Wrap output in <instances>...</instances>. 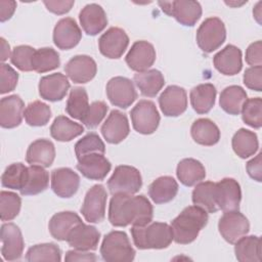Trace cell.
Here are the masks:
<instances>
[{
    "label": "cell",
    "mask_w": 262,
    "mask_h": 262,
    "mask_svg": "<svg viewBox=\"0 0 262 262\" xmlns=\"http://www.w3.org/2000/svg\"><path fill=\"white\" fill-rule=\"evenodd\" d=\"M191 200L194 206L208 213H216L219 209L216 203V183L212 181L199 182L192 190Z\"/></svg>",
    "instance_id": "e575fe53"
},
{
    "label": "cell",
    "mask_w": 262,
    "mask_h": 262,
    "mask_svg": "<svg viewBox=\"0 0 262 262\" xmlns=\"http://www.w3.org/2000/svg\"><path fill=\"white\" fill-rule=\"evenodd\" d=\"M105 145L101 138L96 133H88L81 139H79L75 144V154L78 160L84 156L90 154H101L104 155Z\"/></svg>",
    "instance_id": "ee69618b"
},
{
    "label": "cell",
    "mask_w": 262,
    "mask_h": 262,
    "mask_svg": "<svg viewBox=\"0 0 262 262\" xmlns=\"http://www.w3.org/2000/svg\"><path fill=\"white\" fill-rule=\"evenodd\" d=\"M129 45V37L126 32L117 27L106 30L98 39L100 53L111 59L120 58Z\"/></svg>",
    "instance_id": "4fadbf2b"
},
{
    "label": "cell",
    "mask_w": 262,
    "mask_h": 262,
    "mask_svg": "<svg viewBox=\"0 0 262 262\" xmlns=\"http://www.w3.org/2000/svg\"><path fill=\"white\" fill-rule=\"evenodd\" d=\"M135 254L126 232L113 230L104 235L100 246V255L104 261L129 262L134 260Z\"/></svg>",
    "instance_id": "277c9868"
},
{
    "label": "cell",
    "mask_w": 262,
    "mask_h": 262,
    "mask_svg": "<svg viewBox=\"0 0 262 262\" xmlns=\"http://www.w3.org/2000/svg\"><path fill=\"white\" fill-rule=\"evenodd\" d=\"M190 134L194 142L205 146H212L220 139V130L218 126L207 118L195 120L191 125Z\"/></svg>",
    "instance_id": "f546056e"
},
{
    "label": "cell",
    "mask_w": 262,
    "mask_h": 262,
    "mask_svg": "<svg viewBox=\"0 0 262 262\" xmlns=\"http://www.w3.org/2000/svg\"><path fill=\"white\" fill-rule=\"evenodd\" d=\"M47 10L55 14H64L71 10L74 6V0H57V1H43Z\"/></svg>",
    "instance_id": "db71d44e"
},
{
    "label": "cell",
    "mask_w": 262,
    "mask_h": 262,
    "mask_svg": "<svg viewBox=\"0 0 262 262\" xmlns=\"http://www.w3.org/2000/svg\"><path fill=\"white\" fill-rule=\"evenodd\" d=\"M55 159V147L49 139L41 138L33 141L26 154V161L30 165H38L44 168L50 167Z\"/></svg>",
    "instance_id": "4316f807"
},
{
    "label": "cell",
    "mask_w": 262,
    "mask_h": 262,
    "mask_svg": "<svg viewBox=\"0 0 262 262\" xmlns=\"http://www.w3.org/2000/svg\"><path fill=\"white\" fill-rule=\"evenodd\" d=\"M157 54L154 45L147 41L140 40L133 43L126 54L125 61L129 69L136 73L149 70L156 60Z\"/></svg>",
    "instance_id": "5bb4252c"
},
{
    "label": "cell",
    "mask_w": 262,
    "mask_h": 262,
    "mask_svg": "<svg viewBox=\"0 0 262 262\" xmlns=\"http://www.w3.org/2000/svg\"><path fill=\"white\" fill-rule=\"evenodd\" d=\"M52 38L57 48L69 50L79 44L82 38V32L74 18L63 17L56 23Z\"/></svg>",
    "instance_id": "e0dca14e"
},
{
    "label": "cell",
    "mask_w": 262,
    "mask_h": 262,
    "mask_svg": "<svg viewBox=\"0 0 262 262\" xmlns=\"http://www.w3.org/2000/svg\"><path fill=\"white\" fill-rule=\"evenodd\" d=\"M261 159H262V154L259 152L254 159L250 160L246 165V169H247L249 176L258 182L262 181V161H261Z\"/></svg>",
    "instance_id": "11a10c76"
},
{
    "label": "cell",
    "mask_w": 262,
    "mask_h": 262,
    "mask_svg": "<svg viewBox=\"0 0 262 262\" xmlns=\"http://www.w3.org/2000/svg\"><path fill=\"white\" fill-rule=\"evenodd\" d=\"M25 113V103L19 95L12 94L0 100V125L12 129L20 125Z\"/></svg>",
    "instance_id": "603a6c76"
},
{
    "label": "cell",
    "mask_w": 262,
    "mask_h": 262,
    "mask_svg": "<svg viewBox=\"0 0 262 262\" xmlns=\"http://www.w3.org/2000/svg\"><path fill=\"white\" fill-rule=\"evenodd\" d=\"M89 106L88 94L85 88L83 87H74L69 95L66 104V112L72 118L80 120L85 115Z\"/></svg>",
    "instance_id": "60d3db41"
},
{
    "label": "cell",
    "mask_w": 262,
    "mask_h": 262,
    "mask_svg": "<svg viewBox=\"0 0 262 262\" xmlns=\"http://www.w3.org/2000/svg\"><path fill=\"white\" fill-rule=\"evenodd\" d=\"M246 100V90L238 85H230L221 91L219 104L225 113L236 116L241 113Z\"/></svg>",
    "instance_id": "f35d334b"
},
{
    "label": "cell",
    "mask_w": 262,
    "mask_h": 262,
    "mask_svg": "<svg viewBox=\"0 0 262 262\" xmlns=\"http://www.w3.org/2000/svg\"><path fill=\"white\" fill-rule=\"evenodd\" d=\"M84 132V127L72 121L66 116H58L50 126V135L57 141L67 142L80 136Z\"/></svg>",
    "instance_id": "74e56055"
},
{
    "label": "cell",
    "mask_w": 262,
    "mask_h": 262,
    "mask_svg": "<svg viewBox=\"0 0 262 262\" xmlns=\"http://www.w3.org/2000/svg\"><path fill=\"white\" fill-rule=\"evenodd\" d=\"M0 42H1V52H0L1 53V61L4 62L5 60L8 59V57H11L10 46L3 37L0 38Z\"/></svg>",
    "instance_id": "680465c9"
},
{
    "label": "cell",
    "mask_w": 262,
    "mask_h": 262,
    "mask_svg": "<svg viewBox=\"0 0 262 262\" xmlns=\"http://www.w3.org/2000/svg\"><path fill=\"white\" fill-rule=\"evenodd\" d=\"M235 257L241 262H261V239L257 235H244L234 243Z\"/></svg>",
    "instance_id": "8d00e7d4"
},
{
    "label": "cell",
    "mask_w": 262,
    "mask_h": 262,
    "mask_svg": "<svg viewBox=\"0 0 262 262\" xmlns=\"http://www.w3.org/2000/svg\"><path fill=\"white\" fill-rule=\"evenodd\" d=\"M261 5H262V2H261V1L258 2V3L256 4L254 10H253V14H254L255 18L257 19V21H258L259 24H261V21H260V16H261V8H260V6H261Z\"/></svg>",
    "instance_id": "91938a15"
},
{
    "label": "cell",
    "mask_w": 262,
    "mask_h": 262,
    "mask_svg": "<svg viewBox=\"0 0 262 262\" xmlns=\"http://www.w3.org/2000/svg\"><path fill=\"white\" fill-rule=\"evenodd\" d=\"M242 119L250 127L259 129L262 126V99L260 97L249 98L242 107Z\"/></svg>",
    "instance_id": "bcb514c9"
},
{
    "label": "cell",
    "mask_w": 262,
    "mask_h": 262,
    "mask_svg": "<svg viewBox=\"0 0 262 262\" xmlns=\"http://www.w3.org/2000/svg\"><path fill=\"white\" fill-rule=\"evenodd\" d=\"M216 88L211 83L200 84L190 90L189 98L194 112L198 114L209 113L215 104Z\"/></svg>",
    "instance_id": "4dcf8cb0"
},
{
    "label": "cell",
    "mask_w": 262,
    "mask_h": 262,
    "mask_svg": "<svg viewBox=\"0 0 262 262\" xmlns=\"http://www.w3.org/2000/svg\"><path fill=\"white\" fill-rule=\"evenodd\" d=\"M49 184V174L44 167L31 165L27 167L24 184L19 190L21 195H35L47 189Z\"/></svg>",
    "instance_id": "83f0119b"
},
{
    "label": "cell",
    "mask_w": 262,
    "mask_h": 262,
    "mask_svg": "<svg viewBox=\"0 0 262 262\" xmlns=\"http://www.w3.org/2000/svg\"><path fill=\"white\" fill-rule=\"evenodd\" d=\"M243 80L246 87L260 92L262 90V66L247 69L244 73Z\"/></svg>",
    "instance_id": "816d5d0a"
},
{
    "label": "cell",
    "mask_w": 262,
    "mask_h": 262,
    "mask_svg": "<svg viewBox=\"0 0 262 262\" xmlns=\"http://www.w3.org/2000/svg\"><path fill=\"white\" fill-rule=\"evenodd\" d=\"M134 130L140 134H152L159 127L161 117L156 104L151 100H139L130 112Z\"/></svg>",
    "instance_id": "52a82bcc"
},
{
    "label": "cell",
    "mask_w": 262,
    "mask_h": 262,
    "mask_svg": "<svg viewBox=\"0 0 262 262\" xmlns=\"http://www.w3.org/2000/svg\"><path fill=\"white\" fill-rule=\"evenodd\" d=\"M1 255L6 261L19 260L23 256L25 242L21 231L14 223L1 225Z\"/></svg>",
    "instance_id": "7c38bea8"
},
{
    "label": "cell",
    "mask_w": 262,
    "mask_h": 262,
    "mask_svg": "<svg viewBox=\"0 0 262 262\" xmlns=\"http://www.w3.org/2000/svg\"><path fill=\"white\" fill-rule=\"evenodd\" d=\"M26 171L27 167L23 163H13L9 165L1 176L2 186L10 189L20 190L24 184Z\"/></svg>",
    "instance_id": "7dc6e473"
},
{
    "label": "cell",
    "mask_w": 262,
    "mask_h": 262,
    "mask_svg": "<svg viewBox=\"0 0 262 262\" xmlns=\"http://www.w3.org/2000/svg\"><path fill=\"white\" fill-rule=\"evenodd\" d=\"M106 142L118 144L129 135L130 126L127 116L119 110H113L100 128Z\"/></svg>",
    "instance_id": "ac0fdd59"
},
{
    "label": "cell",
    "mask_w": 262,
    "mask_h": 262,
    "mask_svg": "<svg viewBox=\"0 0 262 262\" xmlns=\"http://www.w3.org/2000/svg\"><path fill=\"white\" fill-rule=\"evenodd\" d=\"M80 176L71 168H57L51 172V188L63 199L72 198L79 189Z\"/></svg>",
    "instance_id": "ffe728a7"
},
{
    "label": "cell",
    "mask_w": 262,
    "mask_h": 262,
    "mask_svg": "<svg viewBox=\"0 0 262 262\" xmlns=\"http://www.w3.org/2000/svg\"><path fill=\"white\" fill-rule=\"evenodd\" d=\"M231 146L235 155L242 159L254 156L259 148L257 134L248 129L241 128L234 133L231 139Z\"/></svg>",
    "instance_id": "d590c367"
},
{
    "label": "cell",
    "mask_w": 262,
    "mask_h": 262,
    "mask_svg": "<svg viewBox=\"0 0 262 262\" xmlns=\"http://www.w3.org/2000/svg\"><path fill=\"white\" fill-rule=\"evenodd\" d=\"M134 83L143 96L155 97L165 85L163 74L156 69H149L134 75Z\"/></svg>",
    "instance_id": "d6a6232c"
},
{
    "label": "cell",
    "mask_w": 262,
    "mask_h": 262,
    "mask_svg": "<svg viewBox=\"0 0 262 262\" xmlns=\"http://www.w3.org/2000/svg\"><path fill=\"white\" fill-rule=\"evenodd\" d=\"M36 49L29 45H19L15 46L12 50L10 61L15 66L19 71L31 72L33 71V57Z\"/></svg>",
    "instance_id": "c3c4849f"
},
{
    "label": "cell",
    "mask_w": 262,
    "mask_h": 262,
    "mask_svg": "<svg viewBox=\"0 0 262 262\" xmlns=\"http://www.w3.org/2000/svg\"><path fill=\"white\" fill-rule=\"evenodd\" d=\"M100 232L95 226L83 222L76 225L67 237L68 244L76 250L94 251L97 249Z\"/></svg>",
    "instance_id": "7402d4cb"
},
{
    "label": "cell",
    "mask_w": 262,
    "mask_h": 262,
    "mask_svg": "<svg viewBox=\"0 0 262 262\" xmlns=\"http://www.w3.org/2000/svg\"><path fill=\"white\" fill-rule=\"evenodd\" d=\"M262 42L258 40L249 45L246 50V62L252 67L262 66Z\"/></svg>",
    "instance_id": "f5cc1de1"
},
{
    "label": "cell",
    "mask_w": 262,
    "mask_h": 262,
    "mask_svg": "<svg viewBox=\"0 0 262 262\" xmlns=\"http://www.w3.org/2000/svg\"><path fill=\"white\" fill-rule=\"evenodd\" d=\"M26 260L30 262L34 261H61V250L53 243L38 244L31 247L26 254Z\"/></svg>",
    "instance_id": "b9f144b4"
},
{
    "label": "cell",
    "mask_w": 262,
    "mask_h": 262,
    "mask_svg": "<svg viewBox=\"0 0 262 262\" xmlns=\"http://www.w3.org/2000/svg\"><path fill=\"white\" fill-rule=\"evenodd\" d=\"M195 38L202 51L211 53L224 43L226 39L225 25L219 17H208L200 25Z\"/></svg>",
    "instance_id": "8992f818"
},
{
    "label": "cell",
    "mask_w": 262,
    "mask_h": 262,
    "mask_svg": "<svg viewBox=\"0 0 262 262\" xmlns=\"http://www.w3.org/2000/svg\"><path fill=\"white\" fill-rule=\"evenodd\" d=\"M178 180L185 186H193L205 179L206 169L204 165L192 158L181 160L176 169Z\"/></svg>",
    "instance_id": "836d02e7"
},
{
    "label": "cell",
    "mask_w": 262,
    "mask_h": 262,
    "mask_svg": "<svg viewBox=\"0 0 262 262\" xmlns=\"http://www.w3.org/2000/svg\"><path fill=\"white\" fill-rule=\"evenodd\" d=\"M21 207L20 196L12 191L2 190L0 192V218L2 221L14 219Z\"/></svg>",
    "instance_id": "f6af8a7d"
},
{
    "label": "cell",
    "mask_w": 262,
    "mask_h": 262,
    "mask_svg": "<svg viewBox=\"0 0 262 262\" xmlns=\"http://www.w3.org/2000/svg\"><path fill=\"white\" fill-rule=\"evenodd\" d=\"M159 105L166 117H178L187 108V94L177 85L168 86L159 97Z\"/></svg>",
    "instance_id": "9a60e30c"
},
{
    "label": "cell",
    "mask_w": 262,
    "mask_h": 262,
    "mask_svg": "<svg viewBox=\"0 0 262 262\" xmlns=\"http://www.w3.org/2000/svg\"><path fill=\"white\" fill-rule=\"evenodd\" d=\"M60 59L56 50L51 47H42L35 51L33 57V71L43 74L59 67Z\"/></svg>",
    "instance_id": "ab89813d"
},
{
    "label": "cell",
    "mask_w": 262,
    "mask_h": 262,
    "mask_svg": "<svg viewBox=\"0 0 262 262\" xmlns=\"http://www.w3.org/2000/svg\"><path fill=\"white\" fill-rule=\"evenodd\" d=\"M18 74L10 66L2 62L0 64V93L5 94L15 89Z\"/></svg>",
    "instance_id": "f907efd6"
},
{
    "label": "cell",
    "mask_w": 262,
    "mask_h": 262,
    "mask_svg": "<svg viewBox=\"0 0 262 262\" xmlns=\"http://www.w3.org/2000/svg\"><path fill=\"white\" fill-rule=\"evenodd\" d=\"M131 235L133 243L139 250L168 248L173 241L171 225L165 222H150L144 226L132 225Z\"/></svg>",
    "instance_id": "3957f363"
},
{
    "label": "cell",
    "mask_w": 262,
    "mask_h": 262,
    "mask_svg": "<svg viewBox=\"0 0 262 262\" xmlns=\"http://www.w3.org/2000/svg\"><path fill=\"white\" fill-rule=\"evenodd\" d=\"M26 123L33 127L45 126L51 118V108L45 102L35 100L29 103L25 110Z\"/></svg>",
    "instance_id": "7bdbcfd3"
},
{
    "label": "cell",
    "mask_w": 262,
    "mask_h": 262,
    "mask_svg": "<svg viewBox=\"0 0 262 262\" xmlns=\"http://www.w3.org/2000/svg\"><path fill=\"white\" fill-rule=\"evenodd\" d=\"M107 110L108 106L104 101H93L91 104H89L85 115L81 119V122L88 129H94L101 123L107 113Z\"/></svg>",
    "instance_id": "681fc988"
},
{
    "label": "cell",
    "mask_w": 262,
    "mask_h": 262,
    "mask_svg": "<svg viewBox=\"0 0 262 262\" xmlns=\"http://www.w3.org/2000/svg\"><path fill=\"white\" fill-rule=\"evenodd\" d=\"M80 216L72 211H63L54 214L49 223L48 229L52 237L57 241H67V237L71 230L81 223Z\"/></svg>",
    "instance_id": "f1b7e54d"
},
{
    "label": "cell",
    "mask_w": 262,
    "mask_h": 262,
    "mask_svg": "<svg viewBox=\"0 0 262 262\" xmlns=\"http://www.w3.org/2000/svg\"><path fill=\"white\" fill-rule=\"evenodd\" d=\"M106 96L115 106L127 108L136 100L137 92L130 79L118 76L107 82Z\"/></svg>",
    "instance_id": "8fae6325"
},
{
    "label": "cell",
    "mask_w": 262,
    "mask_h": 262,
    "mask_svg": "<svg viewBox=\"0 0 262 262\" xmlns=\"http://www.w3.org/2000/svg\"><path fill=\"white\" fill-rule=\"evenodd\" d=\"M107 193L102 184L93 185L84 198L81 213L89 223H99L105 217Z\"/></svg>",
    "instance_id": "9c48e42d"
},
{
    "label": "cell",
    "mask_w": 262,
    "mask_h": 262,
    "mask_svg": "<svg viewBox=\"0 0 262 262\" xmlns=\"http://www.w3.org/2000/svg\"><path fill=\"white\" fill-rule=\"evenodd\" d=\"M208 212L198 206H188L171 221L173 241L180 245L192 243L207 225Z\"/></svg>",
    "instance_id": "7a4b0ae2"
},
{
    "label": "cell",
    "mask_w": 262,
    "mask_h": 262,
    "mask_svg": "<svg viewBox=\"0 0 262 262\" xmlns=\"http://www.w3.org/2000/svg\"><path fill=\"white\" fill-rule=\"evenodd\" d=\"M142 186V178L138 169L133 166L120 165L115 168L107 180V188L112 194H134Z\"/></svg>",
    "instance_id": "5b68a950"
},
{
    "label": "cell",
    "mask_w": 262,
    "mask_h": 262,
    "mask_svg": "<svg viewBox=\"0 0 262 262\" xmlns=\"http://www.w3.org/2000/svg\"><path fill=\"white\" fill-rule=\"evenodd\" d=\"M178 192V183L172 176H161L148 186V195L156 204L171 202Z\"/></svg>",
    "instance_id": "1f68e13d"
},
{
    "label": "cell",
    "mask_w": 262,
    "mask_h": 262,
    "mask_svg": "<svg viewBox=\"0 0 262 262\" xmlns=\"http://www.w3.org/2000/svg\"><path fill=\"white\" fill-rule=\"evenodd\" d=\"M79 20L83 31L89 36L99 34L107 25L105 11L96 3H90L84 6L79 13Z\"/></svg>",
    "instance_id": "d4e9b609"
},
{
    "label": "cell",
    "mask_w": 262,
    "mask_h": 262,
    "mask_svg": "<svg viewBox=\"0 0 262 262\" xmlns=\"http://www.w3.org/2000/svg\"><path fill=\"white\" fill-rule=\"evenodd\" d=\"M77 169L90 180H103L112 169L111 162L101 154H90L78 160Z\"/></svg>",
    "instance_id": "cb8c5ba5"
},
{
    "label": "cell",
    "mask_w": 262,
    "mask_h": 262,
    "mask_svg": "<svg viewBox=\"0 0 262 262\" xmlns=\"http://www.w3.org/2000/svg\"><path fill=\"white\" fill-rule=\"evenodd\" d=\"M71 85L61 73H54L44 76L39 81V94L41 98L48 101H60L67 95Z\"/></svg>",
    "instance_id": "44dd1931"
},
{
    "label": "cell",
    "mask_w": 262,
    "mask_h": 262,
    "mask_svg": "<svg viewBox=\"0 0 262 262\" xmlns=\"http://www.w3.org/2000/svg\"><path fill=\"white\" fill-rule=\"evenodd\" d=\"M97 257L93 253H89L88 251H80V250H71L66 253L64 261L73 262V261H96Z\"/></svg>",
    "instance_id": "9f6ffc18"
},
{
    "label": "cell",
    "mask_w": 262,
    "mask_h": 262,
    "mask_svg": "<svg viewBox=\"0 0 262 262\" xmlns=\"http://www.w3.org/2000/svg\"><path fill=\"white\" fill-rule=\"evenodd\" d=\"M16 8V2L13 0H0V21L4 23L11 18Z\"/></svg>",
    "instance_id": "6f0895ef"
},
{
    "label": "cell",
    "mask_w": 262,
    "mask_h": 262,
    "mask_svg": "<svg viewBox=\"0 0 262 262\" xmlns=\"http://www.w3.org/2000/svg\"><path fill=\"white\" fill-rule=\"evenodd\" d=\"M242 190L239 183L233 178H223L216 183V203L223 212L236 211L239 208Z\"/></svg>",
    "instance_id": "2e32d148"
},
{
    "label": "cell",
    "mask_w": 262,
    "mask_h": 262,
    "mask_svg": "<svg viewBox=\"0 0 262 262\" xmlns=\"http://www.w3.org/2000/svg\"><path fill=\"white\" fill-rule=\"evenodd\" d=\"M215 69L225 76H233L243 68L242 51L238 47L228 44L213 57Z\"/></svg>",
    "instance_id": "484cf974"
},
{
    "label": "cell",
    "mask_w": 262,
    "mask_h": 262,
    "mask_svg": "<svg viewBox=\"0 0 262 262\" xmlns=\"http://www.w3.org/2000/svg\"><path fill=\"white\" fill-rule=\"evenodd\" d=\"M154 208L143 195L126 193L113 194L108 206V221L116 227L128 225L144 226L152 221Z\"/></svg>",
    "instance_id": "6da1fadb"
},
{
    "label": "cell",
    "mask_w": 262,
    "mask_h": 262,
    "mask_svg": "<svg viewBox=\"0 0 262 262\" xmlns=\"http://www.w3.org/2000/svg\"><path fill=\"white\" fill-rule=\"evenodd\" d=\"M162 10L173 16L178 23L186 27H193L202 16L200 2L192 0H175L172 2H159Z\"/></svg>",
    "instance_id": "ba28073f"
},
{
    "label": "cell",
    "mask_w": 262,
    "mask_h": 262,
    "mask_svg": "<svg viewBox=\"0 0 262 262\" xmlns=\"http://www.w3.org/2000/svg\"><path fill=\"white\" fill-rule=\"evenodd\" d=\"M218 229L221 236L229 244H234L250 230L248 218L236 211L224 212L218 222Z\"/></svg>",
    "instance_id": "30bf717a"
},
{
    "label": "cell",
    "mask_w": 262,
    "mask_h": 262,
    "mask_svg": "<svg viewBox=\"0 0 262 262\" xmlns=\"http://www.w3.org/2000/svg\"><path fill=\"white\" fill-rule=\"evenodd\" d=\"M67 76L76 84L90 82L97 73V64L89 55H75L64 67Z\"/></svg>",
    "instance_id": "d6986e66"
}]
</instances>
